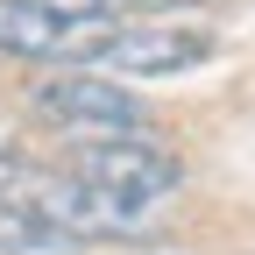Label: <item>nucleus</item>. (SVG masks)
<instances>
[{"mask_svg":"<svg viewBox=\"0 0 255 255\" xmlns=\"http://www.w3.org/2000/svg\"><path fill=\"white\" fill-rule=\"evenodd\" d=\"M28 107H36L50 128L64 135H142L149 128V107L128 92L121 78L107 71H57V78H36L28 85Z\"/></svg>","mask_w":255,"mask_h":255,"instance_id":"nucleus-1","label":"nucleus"},{"mask_svg":"<svg viewBox=\"0 0 255 255\" xmlns=\"http://www.w3.org/2000/svg\"><path fill=\"white\" fill-rule=\"evenodd\" d=\"M71 170L92 177V184H107V191H128V199H142V206L170 199V191L184 184V163L170 149L142 142V135H92V142L71 149Z\"/></svg>","mask_w":255,"mask_h":255,"instance_id":"nucleus-2","label":"nucleus"},{"mask_svg":"<svg viewBox=\"0 0 255 255\" xmlns=\"http://www.w3.org/2000/svg\"><path fill=\"white\" fill-rule=\"evenodd\" d=\"M28 206H36L43 220H57L71 241H107V234H135L149 206L142 199H128V191H107V184H92V177H43L36 191H28Z\"/></svg>","mask_w":255,"mask_h":255,"instance_id":"nucleus-3","label":"nucleus"},{"mask_svg":"<svg viewBox=\"0 0 255 255\" xmlns=\"http://www.w3.org/2000/svg\"><path fill=\"white\" fill-rule=\"evenodd\" d=\"M220 43L206 28H177V21H121V36L107 43V57L92 64V71H114V78H170V71H199Z\"/></svg>","mask_w":255,"mask_h":255,"instance_id":"nucleus-4","label":"nucleus"},{"mask_svg":"<svg viewBox=\"0 0 255 255\" xmlns=\"http://www.w3.org/2000/svg\"><path fill=\"white\" fill-rule=\"evenodd\" d=\"M64 43H71V7H57V0H0V57L64 64Z\"/></svg>","mask_w":255,"mask_h":255,"instance_id":"nucleus-5","label":"nucleus"},{"mask_svg":"<svg viewBox=\"0 0 255 255\" xmlns=\"http://www.w3.org/2000/svg\"><path fill=\"white\" fill-rule=\"evenodd\" d=\"M71 241L57 227V220H43L36 206H0V255H36V248H57Z\"/></svg>","mask_w":255,"mask_h":255,"instance_id":"nucleus-6","label":"nucleus"},{"mask_svg":"<svg viewBox=\"0 0 255 255\" xmlns=\"http://www.w3.org/2000/svg\"><path fill=\"white\" fill-rule=\"evenodd\" d=\"M50 170H36V163H21L14 149H0V206H28V191H36Z\"/></svg>","mask_w":255,"mask_h":255,"instance_id":"nucleus-7","label":"nucleus"},{"mask_svg":"<svg viewBox=\"0 0 255 255\" xmlns=\"http://www.w3.org/2000/svg\"><path fill=\"white\" fill-rule=\"evenodd\" d=\"M71 14H121V7H206V0H57Z\"/></svg>","mask_w":255,"mask_h":255,"instance_id":"nucleus-8","label":"nucleus"}]
</instances>
